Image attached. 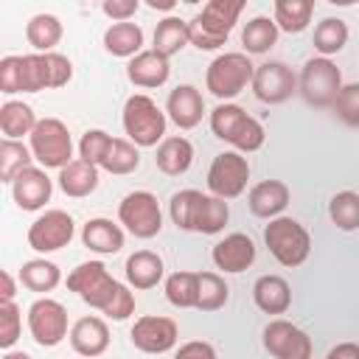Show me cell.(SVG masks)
I'll list each match as a JSON object with an SVG mask.
<instances>
[{"mask_svg":"<svg viewBox=\"0 0 359 359\" xmlns=\"http://www.w3.org/2000/svg\"><path fill=\"white\" fill-rule=\"evenodd\" d=\"M73 79V62L62 53H25L0 59V93L59 90Z\"/></svg>","mask_w":359,"mask_h":359,"instance_id":"obj_1","label":"cell"},{"mask_svg":"<svg viewBox=\"0 0 359 359\" xmlns=\"http://www.w3.org/2000/svg\"><path fill=\"white\" fill-rule=\"evenodd\" d=\"M67 289L76 292L87 306L98 309L109 320H126L135 311V294L129 286L115 280L101 261H84L67 275Z\"/></svg>","mask_w":359,"mask_h":359,"instance_id":"obj_2","label":"cell"},{"mask_svg":"<svg viewBox=\"0 0 359 359\" xmlns=\"http://www.w3.org/2000/svg\"><path fill=\"white\" fill-rule=\"evenodd\" d=\"M244 11V0H208L202 11L188 22L191 45L199 50H216L227 42L238 14Z\"/></svg>","mask_w":359,"mask_h":359,"instance_id":"obj_3","label":"cell"},{"mask_svg":"<svg viewBox=\"0 0 359 359\" xmlns=\"http://www.w3.org/2000/svg\"><path fill=\"white\" fill-rule=\"evenodd\" d=\"M210 132L219 140L230 143L241 154L258 151L264 146V140H266V132H264L261 121H255L252 115H247L238 104H219L210 112Z\"/></svg>","mask_w":359,"mask_h":359,"instance_id":"obj_4","label":"cell"},{"mask_svg":"<svg viewBox=\"0 0 359 359\" xmlns=\"http://www.w3.org/2000/svg\"><path fill=\"white\" fill-rule=\"evenodd\" d=\"M121 123H123L126 140H132L137 149L160 146L165 140V112L146 93H135L126 98Z\"/></svg>","mask_w":359,"mask_h":359,"instance_id":"obj_5","label":"cell"},{"mask_svg":"<svg viewBox=\"0 0 359 359\" xmlns=\"http://www.w3.org/2000/svg\"><path fill=\"white\" fill-rule=\"evenodd\" d=\"M264 244L272 252V258L286 266L294 269L300 264H306L309 252H311V236L309 230L292 219V216H278L264 227Z\"/></svg>","mask_w":359,"mask_h":359,"instance_id":"obj_6","label":"cell"},{"mask_svg":"<svg viewBox=\"0 0 359 359\" xmlns=\"http://www.w3.org/2000/svg\"><path fill=\"white\" fill-rule=\"evenodd\" d=\"M255 76V65L250 62L247 53L230 50V53H219L208 70H205V87L210 95H216L222 104H227L230 98H236L244 87L252 84Z\"/></svg>","mask_w":359,"mask_h":359,"instance_id":"obj_7","label":"cell"},{"mask_svg":"<svg viewBox=\"0 0 359 359\" xmlns=\"http://www.w3.org/2000/svg\"><path fill=\"white\" fill-rule=\"evenodd\" d=\"M339 90H342V73L331 59L314 56L303 65L297 76V93L309 107H317V109L334 107Z\"/></svg>","mask_w":359,"mask_h":359,"instance_id":"obj_8","label":"cell"},{"mask_svg":"<svg viewBox=\"0 0 359 359\" xmlns=\"http://www.w3.org/2000/svg\"><path fill=\"white\" fill-rule=\"evenodd\" d=\"M28 140H31L28 146H31V154L39 163V168L62 171L67 163H73V137L59 118H42Z\"/></svg>","mask_w":359,"mask_h":359,"instance_id":"obj_9","label":"cell"},{"mask_svg":"<svg viewBox=\"0 0 359 359\" xmlns=\"http://www.w3.org/2000/svg\"><path fill=\"white\" fill-rule=\"evenodd\" d=\"M118 222L135 238H154L163 230V210L151 191H132L118 205Z\"/></svg>","mask_w":359,"mask_h":359,"instance_id":"obj_10","label":"cell"},{"mask_svg":"<svg viewBox=\"0 0 359 359\" xmlns=\"http://www.w3.org/2000/svg\"><path fill=\"white\" fill-rule=\"evenodd\" d=\"M250 180V163L241 151H222L208 168V191L219 199H236L244 194Z\"/></svg>","mask_w":359,"mask_h":359,"instance_id":"obj_11","label":"cell"},{"mask_svg":"<svg viewBox=\"0 0 359 359\" xmlns=\"http://www.w3.org/2000/svg\"><path fill=\"white\" fill-rule=\"evenodd\" d=\"M28 331H31L34 342L42 345V348L59 345L65 337H70L67 309L53 297H36L28 306Z\"/></svg>","mask_w":359,"mask_h":359,"instance_id":"obj_12","label":"cell"},{"mask_svg":"<svg viewBox=\"0 0 359 359\" xmlns=\"http://www.w3.org/2000/svg\"><path fill=\"white\" fill-rule=\"evenodd\" d=\"M76 236V224H73V216L53 208V210H45L42 216H36L28 227V247L48 255V252H56L62 247H67Z\"/></svg>","mask_w":359,"mask_h":359,"instance_id":"obj_13","label":"cell"},{"mask_svg":"<svg viewBox=\"0 0 359 359\" xmlns=\"http://www.w3.org/2000/svg\"><path fill=\"white\" fill-rule=\"evenodd\" d=\"M261 342L275 359H311V337L289 320H269Z\"/></svg>","mask_w":359,"mask_h":359,"instance_id":"obj_14","label":"cell"},{"mask_svg":"<svg viewBox=\"0 0 359 359\" xmlns=\"http://www.w3.org/2000/svg\"><path fill=\"white\" fill-rule=\"evenodd\" d=\"M250 87L261 104H283L297 93V76L283 62H264L255 65V76Z\"/></svg>","mask_w":359,"mask_h":359,"instance_id":"obj_15","label":"cell"},{"mask_svg":"<svg viewBox=\"0 0 359 359\" xmlns=\"http://www.w3.org/2000/svg\"><path fill=\"white\" fill-rule=\"evenodd\" d=\"M129 339L143 353H168L180 339V328L171 317L146 314V317L135 320V325L129 331Z\"/></svg>","mask_w":359,"mask_h":359,"instance_id":"obj_16","label":"cell"},{"mask_svg":"<svg viewBox=\"0 0 359 359\" xmlns=\"http://www.w3.org/2000/svg\"><path fill=\"white\" fill-rule=\"evenodd\" d=\"M255 252H258L255 241L247 233H230V236H224L222 241L213 244L210 258H213L216 269L236 275V272H244L255 264Z\"/></svg>","mask_w":359,"mask_h":359,"instance_id":"obj_17","label":"cell"},{"mask_svg":"<svg viewBox=\"0 0 359 359\" xmlns=\"http://www.w3.org/2000/svg\"><path fill=\"white\" fill-rule=\"evenodd\" d=\"M53 180L45 174V168L31 165L11 182V196L20 210H42L50 202Z\"/></svg>","mask_w":359,"mask_h":359,"instance_id":"obj_18","label":"cell"},{"mask_svg":"<svg viewBox=\"0 0 359 359\" xmlns=\"http://www.w3.org/2000/svg\"><path fill=\"white\" fill-rule=\"evenodd\" d=\"M165 115L174 121V126L180 129H194L202 123L205 115V98L194 84H177L168 93L165 101Z\"/></svg>","mask_w":359,"mask_h":359,"instance_id":"obj_19","label":"cell"},{"mask_svg":"<svg viewBox=\"0 0 359 359\" xmlns=\"http://www.w3.org/2000/svg\"><path fill=\"white\" fill-rule=\"evenodd\" d=\"M289 196L292 194H289V185L286 182H280V180H264V182H258V185L250 188L247 208H250L252 216L272 222V219H278L286 210Z\"/></svg>","mask_w":359,"mask_h":359,"instance_id":"obj_20","label":"cell"},{"mask_svg":"<svg viewBox=\"0 0 359 359\" xmlns=\"http://www.w3.org/2000/svg\"><path fill=\"white\" fill-rule=\"evenodd\" d=\"M171 76V65L165 56H160L154 48L151 50H140L135 59H129L126 65V79L135 84V87H143V90H154V87H163Z\"/></svg>","mask_w":359,"mask_h":359,"instance_id":"obj_21","label":"cell"},{"mask_svg":"<svg viewBox=\"0 0 359 359\" xmlns=\"http://www.w3.org/2000/svg\"><path fill=\"white\" fill-rule=\"evenodd\" d=\"M70 345L79 356H101L109 348V328L101 317H81L70 325Z\"/></svg>","mask_w":359,"mask_h":359,"instance_id":"obj_22","label":"cell"},{"mask_svg":"<svg viewBox=\"0 0 359 359\" xmlns=\"http://www.w3.org/2000/svg\"><path fill=\"white\" fill-rule=\"evenodd\" d=\"M81 244H84L90 252L115 255V252H121V247H123V230H121V224H115L112 219L95 216V219H87V224L81 227Z\"/></svg>","mask_w":359,"mask_h":359,"instance_id":"obj_23","label":"cell"},{"mask_svg":"<svg viewBox=\"0 0 359 359\" xmlns=\"http://www.w3.org/2000/svg\"><path fill=\"white\" fill-rule=\"evenodd\" d=\"M252 300L264 314H286L292 306V289L280 275H261L252 283Z\"/></svg>","mask_w":359,"mask_h":359,"instance_id":"obj_24","label":"cell"},{"mask_svg":"<svg viewBox=\"0 0 359 359\" xmlns=\"http://www.w3.org/2000/svg\"><path fill=\"white\" fill-rule=\"evenodd\" d=\"M126 283L132 289H154L160 280H163V258L151 250H137L126 258Z\"/></svg>","mask_w":359,"mask_h":359,"instance_id":"obj_25","label":"cell"},{"mask_svg":"<svg viewBox=\"0 0 359 359\" xmlns=\"http://www.w3.org/2000/svg\"><path fill=\"white\" fill-rule=\"evenodd\" d=\"M191 163H194V146H191L188 137L171 135V137H165V140L157 146L154 165H157L163 174L180 177V174H185V171L191 168Z\"/></svg>","mask_w":359,"mask_h":359,"instance_id":"obj_26","label":"cell"},{"mask_svg":"<svg viewBox=\"0 0 359 359\" xmlns=\"http://www.w3.org/2000/svg\"><path fill=\"white\" fill-rule=\"evenodd\" d=\"M59 188L70 196V199H84L90 196L95 188H98V165L76 157L73 163H67L62 171H59Z\"/></svg>","mask_w":359,"mask_h":359,"instance_id":"obj_27","label":"cell"},{"mask_svg":"<svg viewBox=\"0 0 359 359\" xmlns=\"http://www.w3.org/2000/svg\"><path fill=\"white\" fill-rule=\"evenodd\" d=\"M230 219V205L213 194H199L196 199V208H194V222H191V230L194 233H202V236H216L224 230Z\"/></svg>","mask_w":359,"mask_h":359,"instance_id":"obj_28","label":"cell"},{"mask_svg":"<svg viewBox=\"0 0 359 359\" xmlns=\"http://www.w3.org/2000/svg\"><path fill=\"white\" fill-rule=\"evenodd\" d=\"M62 20L56 14H34L25 25V39L36 53H53V48L62 42Z\"/></svg>","mask_w":359,"mask_h":359,"instance_id":"obj_29","label":"cell"},{"mask_svg":"<svg viewBox=\"0 0 359 359\" xmlns=\"http://www.w3.org/2000/svg\"><path fill=\"white\" fill-rule=\"evenodd\" d=\"M104 48L112 56L135 59L143 50V28L135 22H112L104 31Z\"/></svg>","mask_w":359,"mask_h":359,"instance_id":"obj_30","label":"cell"},{"mask_svg":"<svg viewBox=\"0 0 359 359\" xmlns=\"http://www.w3.org/2000/svg\"><path fill=\"white\" fill-rule=\"evenodd\" d=\"M36 123L39 118L34 115V107L25 101H6L0 107V129H3V137L8 140H22L25 135L31 137Z\"/></svg>","mask_w":359,"mask_h":359,"instance_id":"obj_31","label":"cell"},{"mask_svg":"<svg viewBox=\"0 0 359 359\" xmlns=\"http://www.w3.org/2000/svg\"><path fill=\"white\" fill-rule=\"evenodd\" d=\"M20 283L31 292L48 294L62 283V269L48 258H31L20 266Z\"/></svg>","mask_w":359,"mask_h":359,"instance_id":"obj_32","label":"cell"},{"mask_svg":"<svg viewBox=\"0 0 359 359\" xmlns=\"http://www.w3.org/2000/svg\"><path fill=\"white\" fill-rule=\"evenodd\" d=\"M272 20L278 25V31H286V34H300L309 28L311 22V14H314V3L311 0H275V8H272Z\"/></svg>","mask_w":359,"mask_h":359,"instance_id":"obj_33","label":"cell"},{"mask_svg":"<svg viewBox=\"0 0 359 359\" xmlns=\"http://www.w3.org/2000/svg\"><path fill=\"white\" fill-rule=\"evenodd\" d=\"M185 45H191L188 36V22L180 17H163L154 28V50L165 59H171L174 53H180Z\"/></svg>","mask_w":359,"mask_h":359,"instance_id":"obj_34","label":"cell"},{"mask_svg":"<svg viewBox=\"0 0 359 359\" xmlns=\"http://www.w3.org/2000/svg\"><path fill=\"white\" fill-rule=\"evenodd\" d=\"M31 163H34L31 146H25L22 140H8V137L0 140V180L3 182L11 185L25 168H31Z\"/></svg>","mask_w":359,"mask_h":359,"instance_id":"obj_35","label":"cell"},{"mask_svg":"<svg viewBox=\"0 0 359 359\" xmlns=\"http://www.w3.org/2000/svg\"><path fill=\"white\" fill-rule=\"evenodd\" d=\"M278 25H275V20L272 17H252L247 25H244V31H241V45H244V50H247V56L250 53H266L275 42H278Z\"/></svg>","mask_w":359,"mask_h":359,"instance_id":"obj_36","label":"cell"},{"mask_svg":"<svg viewBox=\"0 0 359 359\" xmlns=\"http://www.w3.org/2000/svg\"><path fill=\"white\" fill-rule=\"evenodd\" d=\"M199 294V272H174L165 278V300L177 309H196Z\"/></svg>","mask_w":359,"mask_h":359,"instance_id":"obj_37","label":"cell"},{"mask_svg":"<svg viewBox=\"0 0 359 359\" xmlns=\"http://www.w3.org/2000/svg\"><path fill=\"white\" fill-rule=\"evenodd\" d=\"M345 45H348V25L339 17H325L323 22H317V28H314V48H317L320 56L331 59Z\"/></svg>","mask_w":359,"mask_h":359,"instance_id":"obj_38","label":"cell"},{"mask_svg":"<svg viewBox=\"0 0 359 359\" xmlns=\"http://www.w3.org/2000/svg\"><path fill=\"white\" fill-rule=\"evenodd\" d=\"M137 165H140V151H137V146H135L132 140H126V137H112V146H109V151H107L101 168L109 171V174L123 177V174L137 171Z\"/></svg>","mask_w":359,"mask_h":359,"instance_id":"obj_39","label":"cell"},{"mask_svg":"<svg viewBox=\"0 0 359 359\" xmlns=\"http://www.w3.org/2000/svg\"><path fill=\"white\" fill-rule=\"evenodd\" d=\"M328 216L337 230H356L359 227V194L356 191H339L328 202Z\"/></svg>","mask_w":359,"mask_h":359,"instance_id":"obj_40","label":"cell"},{"mask_svg":"<svg viewBox=\"0 0 359 359\" xmlns=\"http://www.w3.org/2000/svg\"><path fill=\"white\" fill-rule=\"evenodd\" d=\"M230 300V289L222 275L216 272H199V294H196V309L199 311H219Z\"/></svg>","mask_w":359,"mask_h":359,"instance_id":"obj_41","label":"cell"},{"mask_svg":"<svg viewBox=\"0 0 359 359\" xmlns=\"http://www.w3.org/2000/svg\"><path fill=\"white\" fill-rule=\"evenodd\" d=\"M22 334V311L14 300H0V348L11 351Z\"/></svg>","mask_w":359,"mask_h":359,"instance_id":"obj_42","label":"cell"},{"mask_svg":"<svg viewBox=\"0 0 359 359\" xmlns=\"http://www.w3.org/2000/svg\"><path fill=\"white\" fill-rule=\"evenodd\" d=\"M109 146H112V135H107L104 129H87L81 135V140H79V157L101 168Z\"/></svg>","mask_w":359,"mask_h":359,"instance_id":"obj_43","label":"cell"},{"mask_svg":"<svg viewBox=\"0 0 359 359\" xmlns=\"http://www.w3.org/2000/svg\"><path fill=\"white\" fill-rule=\"evenodd\" d=\"M202 191L196 188H185V191H177L168 202V216L171 222L180 227V230H191V222H194V208H196V199H199Z\"/></svg>","mask_w":359,"mask_h":359,"instance_id":"obj_44","label":"cell"},{"mask_svg":"<svg viewBox=\"0 0 359 359\" xmlns=\"http://www.w3.org/2000/svg\"><path fill=\"white\" fill-rule=\"evenodd\" d=\"M331 109L337 112V118L342 123L359 129V81L342 84V90H339V95H337V101H334Z\"/></svg>","mask_w":359,"mask_h":359,"instance_id":"obj_45","label":"cell"},{"mask_svg":"<svg viewBox=\"0 0 359 359\" xmlns=\"http://www.w3.org/2000/svg\"><path fill=\"white\" fill-rule=\"evenodd\" d=\"M140 3L137 0H104L101 3V11L112 20V22H129L135 14H137Z\"/></svg>","mask_w":359,"mask_h":359,"instance_id":"obj_46","label":"cell"},{"mask_svg":"<svg viewBox=\"0 0 359 359\" xmlns=\"http://www.w3.org/2000/svg\"><path fill=\"white\" fill-rule=\"evenodd\" d=\"M174 359H216V348L205 339H191L177 348Z\"/></svg>","mask_w":359,"mask_h":359,"instance_id":"obj_47","label":"cell"},{"mask_svg":"<svg viewBox=\"0 0 359 359\" xmlns=\"http://www.w3.org/2000/svg\"><path fill=\"white\" fill-rule=\"evenodd\" d=\"M325 359H359V342H339L325 353Z\"/></svg>","mask_w":359,"mask_h":359,"instance_id":"obj_48","label":"cell"},{"mask_svg":"<svg viewBox=\"0 0 359 359\" xmlns=\"http://www.w3.org/2000/svg\"><path fill=\"white\" fill-rule=\"evenodd\" d=\"M17 294V283L11 272H0V300H14Z\"/></svg>","mask_w":359,"mask_h":359,"instance_id":"obj_49","label":"cell"},{"mask_svg":"<svg viewBox=\"0 0 359 359\" xmlns=\"http://www.w3.org/2000/svg\"><path fill=\"white\" fill-rule=\"evenodd\" d=\"M146 6H149V8H157V11H174V8H177L174 0H149Z\"/></svg>","mask_w":359,"mask_h":359,"instance_id":"obj_50","label":"cell"},{"mask_svg":"<svg viewBox=\"0 0 359 359\" xmlns=\"http://www.w3.org/2000/svg\"><path fill=\"white\" fill-rule=\"evenodd\" d=\"M3 359H31V356H28L25 351H6Z\"/></svg>","mask_w":359,"mask_h":359,"instance_id":"obj_51","label":"cell"}]
</instances>
